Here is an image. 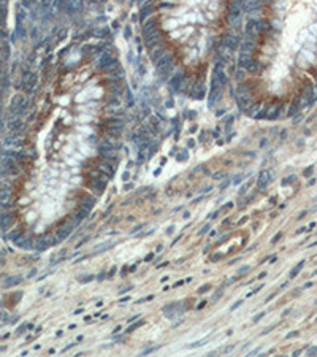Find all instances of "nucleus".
Segmentation results:
<instances>
[{
    "instance_id": "f257e3e1",
    "label": "nucleus",
    "mask_w": 317,
    "mask_h": 357,
    "mask_svg": "<svg viewBox=\"0 0 317 357\" xmlns=\"http://www.w3.org/2000/svg\"><path fill=\"white\" fill-rule=\"evenodd\" d=\"M301 267H303V262H300V263H298V265H296V268H295V270H293V271H292V275H290V276H295V275H296V273H298V271L301 270Z\"/></svg>"
}]
</instances>
